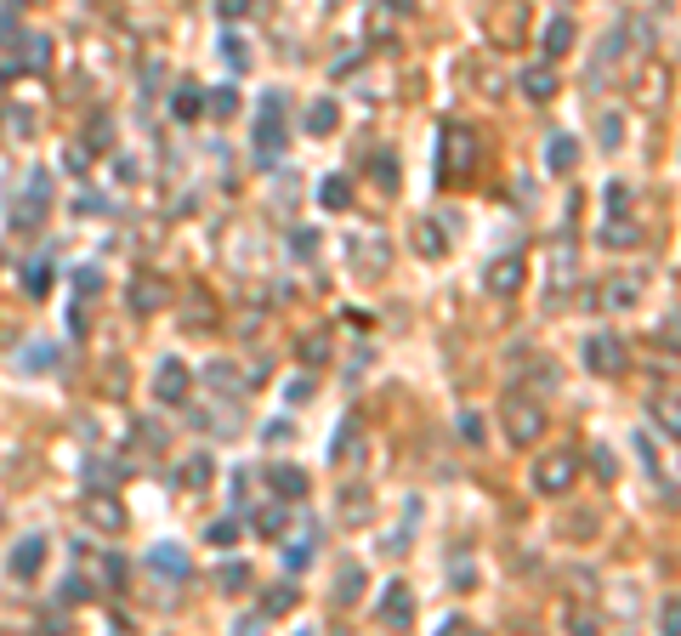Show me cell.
Segmentation results:
<instances>
[{"instance_id":"1","label":"cell","mask_w":681,"mask_h":636,"mask_svg":"<svg viewBox=\"0 0 681 636\" xmlns=\"http://www.w3.org/2000/svg\"><path fill=\"white\" fill-rule=\"evenodd\" d=\"M472 171H477V131H472V125H460V120H449V125H443L437 182H443V188H460Z\"/></svg>"},{"instance_id":"2","label":"cell","mask_w":681,"mask_h":636,"mask_svg":"<svg viewBox=\"0 0 681 636\" xmlns=\"http://www.w3.org/2000/svg\"><path fill=\"white\" fill-rule=\"evenodd\" d=\"M573 477H580V455L573 449H551V455L534 460V489L540 495H568Z\"/></svg>"},{"instance_id":"3","label":"cell","mask_w":681,"mask_h":636,"mask_svg":"<svg viewBox=\"0 0 681 636\" xmlns=\"http://www.w3.org/2000/svg\"><path fill=\"white\" fill-rule=\"evenodd\" d=\"M279 148H284V92H267L262 114H255V154L279 159Z\"/></svg>"},{"instance_id":"4","label":"cell","mask_w":681,"mask_h":636,"mask_svg":"<svg viewBox=\"0 0 681 636\" xmlns=\"http://www.w3.org/2000/svg\"><path fill=\"white\" fill-rule=\"evenodd\" d=\"M505 432H511V443H540V438H545L540 398H517V392H511V398H505Z\"/></svg>"},{"instance_id":"5","label":"cell","mask_w":681,"mask_h":636,"mask_svg":"<svg viewBox=\"0 0 681 636\" xmlns=\"http://www.w3.org/2000/svg\"><path fill=\"white\" fill-rule=\"evenodd\" d=\"M625 364H630V352H625L619 335H590L585 342V370L590 375H625Z\"/></svg>"},{"instance_id":"6","label":"cell","mask_w":681,"mask_h":636,"mask_svg":"<svg viewBox=\"0 0 681 636\" xmlns=\"http://www.w3.org/2000/svg\"><path fill=\"white\" fill-rule=\"evenodd\" d=\"M187 387H194V375H187L182 358H159V370H154V398L159 404H187Z\"/></svg>"},{"instance_id":"7","label":"cell","mask_w":681,"mask_h":636,"mask_svg":"<svg viewBox=\"0 0 681 636\" xmlns=\"http://www.w3.org/2000/svg\"><path fill=\"white\" fill-rule=\"evenodd\" d=\"M642 302V273H613V279L596 290V307H608V313H625Z\"/></svg>"},{"instance_id":"8","label":"cell","mask_w":681,"mask_h":636,"mask_svg":"<svg viewBox=\"0 0 681 636\" xmlns=\"http://www.w3.org/2000/svg\"><path fill=\"white\" fill-rule=\"evenodd\" d=\"M409 620H415V591L403 585V580H392L387 591H380V625L409 631Z\"/></svg>"},{"instance_id":"9","label":"cell","mask_w":681,"mask_h":636,"mask_svg":"<svg viewBox=\"0 0 681 636\" xmlns=\"http://www.w3.org/2000/svg\"><path fill=\"white\" fill-rule=\"evenodd\" d=\"M517 92H523L528 102H551V97H557V69H551V63H523Z\"/></svg>"},{"instance_id":"10","label":"cell","mask_w":681,"mask_h":636,"mask_svg":"<svg viewBox=\"0 0 681 636\" xmlns=\"http://www.w3.org/2000/svg\"><path fill=\"white\" fill-rule=\"evenodd\" d=\"M528 29V6H500V12H488V40L494 46H517Z\"/></svg>"},{"instance_id":"11","label":"cell","mask_w":681,"mask_h":636,"mask_svg":"<svg viewBox=\"0 0 681 636\" xmlns=\"http://www.w3.org/2000/svg\"><path fill=\"white\" fill-rule=\"evenodd\" d=\"M40 568H46V535H24L12 545V574L17 580H34Z\"/></svg>"},{"instance_id":"12","label":"cell","mask_w":681,"mask_h":636,"mask_svg":"<svg viewBox=\"0 0 681 636\" xmlns=\"http://www.w3.org/2000/svg\"><path fill=\"white\" fill-rule=\"evenodd\" d=\"M148 568H154V574H165V580H187V574H194L187 551H182V545H170V540L148 551Z\"/></svg>"},{"instance_id":"13","label":"cell","mask_w":681,"mask_h":636,"mask_svg":"<svg viewBox=\"0 0 681 636\" xmlns=\"http://www.w3.org/2000/svg\"><path fill=\"white\" fill-rule=\"evenodd\" d=\"M170 302V290H165V279H154V273H142V279H131V313H159Z\"/></svg>"},{"instance_id":"14","label":"cell","mask_w":681,"mask_h":636,"mask_svg":"<svg viewBox=\"0 0 681 636\" xmlns=\"http://www.w3.org/2000/svg\"><path fill=\"white\" fill-rule=\"evenodd\" d=\"M267 483L279 489V500H284V506H290V500H307V489H312L302 466H267Z\"/></svg>"},{"instance_id":"15","label":"cell","mask_w":681,"mask_h":636,"mask_svg":"<svg viewBox=\"0 0 681 636\" xmlns=\"http://www.w3.org/2000/svg\"><path fill=\"white\" fill-rule=\"evenodd\" d=\"M85 523H97L102 535H120V528H125V512H120L114 495H91V500H85Z\"/></svg>"},{"instance_id":"16","label":"cell","mask_w":681,"mask_h":636,"mask_svg":"<svg viewBox=\"0 0 681 636\" xmlns=\"http://www.w3.org/2000/svg\"><path fill=\"white\" fill-rule=\"evenodd\" d=\"M596 239H602L608 250H630V245H642V222H636V217H608Z\"/></svg>"},{"instance_id":"17","label":"cell","mask_w":681,"mask_h":636,"mask_svg":"<svg viewBox=\"0 0 681 636\" xmlns=\"http://www.w3.org/2000/svg\"><path fill=\"white\" fill-rule=\"evenodd\" d=\"M523 279H528V273H523V256H500L494 267H488V290H494V295H517Z\"/></svg>"},{"instance_id":"18","label":"cell","mask_w":681,"mask_h":636,"mask_svg":"<svg viewBox=\"0 0 681 636\" xmlns=\"http://www.w3.org/2000/svg\"><path fill=\"white\" fill-rule=\"evenodd\" d=\"M545 165H551V171H557V177H568L573 165H580V142H573L568 131H557V137L545 142Z\"/></svg>"},{"instance_id":"19","label":"cell","mask_w":681,"mask_h":636,"mask_svg":"<svg viewBox=\"0 0 681 636\" xmlns=\"http://www.w3.org/2000/svg\"><path fill=\"white\" fill-rule=\"evenodd\" d=\"M568 46H573V17H562V12H557V17L545 24V63H557Z\"/></svg>"},{"instance_id":"20","label":"cell","mask_w":681,"mask_h":636,"mask_svg":"<svg viewBox=\"0 0 681 636\" xmlns=\"http://www.w3.org/2000/svg\"><path fill=\"white\" fill-rule=\"evenodd\" d=\"M295 352H302L307 370H324V364H330V335H324V330H307L302 342H295Z\"/></svg>"},{"instance_id":"21","label":"cell","mask_w":681,"mask_h":636,"mask_svg":"<svg viewBox=\"0 0 681 636\" xmlns=\"http://www.w3.org/2000/svg\"><path fill=\"white\" fill-rule=\"evenodd\" d=\"M335 125H340V109H335V97H318L312 109H307V131H312V137H330Z\"/></svg>"},{"instance_id":"22","label":"cell","mask_w":681,"mask_h":636,"mask_svg":"<svg viewBox=\"0 0 681 636\" xmlns=\"http://www.w3.org/2000/svg\"><path fill=\"white\" fill-rule=\"evenodd\" d=\"M318 205H324V210H347V205H352V182L340 177V171L324 177V182H318Z\"/></svg>"},{"instance_id":"23","label":"cell","mask_w":681,"mask_h":636,"mask_svg":"<svg viewBox=\"0 0 681 636\" xmlns=\"http://www.w3.org/2000/svg\"><path fill=\"white\" fill-rule=\"evenodd\" d=\"M415 250H420L426 262H437V256H449V239H443L437 222H420V227H415Z\"/></svg>"},{"instance_id":"24","label":"cell","mask_w":681,"mask_h":636,"mask_svg":"<svg viewBox=\"0 0 681 636\" xmlns=\"http://www.w3.org/2000/svg\"><path fill=\"white\" fill-rule=\"evenodd\" d=\"M335 597H340V602H358V597H364V568H358V563H340V574H335Z\"/></svg>"},{"instance_id":"25","label":"cell","mask_w":681,"mask_h":636,"mask_svg":"<svg viewBox=\"0 0 681 636\" xmlns=\"http://www.w3.org/2000/svg\"><path fill=\"white\" fill-rule=\"evenodd\" d=\"M295 517V506H284V500H273V506H262V512H255V528H262V535H284V523Z\"/></svg>"},{"instance_id":"26","label":"cell","mask_w":681,"mask_h":636,"mask_svg":"<svg viewBox=\"0 0 681 636\" xmlns=\"http://www.w3.org/2000/svg\"><path fill=\"white\" fill-rule=\"evenodd\" d=\"M170 109H177V120H199V114H205V92H199V86H182Z\"/></svg>"},{"instance_id":"27","label":"cell","mask_w":681,"mask_h":636,"mask_svg":"<svg viewBox=\"0 0 681 636\" xmlns=\"http://www.w3.org/2000/svg\"><path fill=\"white\" fill-rule=\"evenodd\" d=\"M210 472H216V466H210V455H187V466H182V483H187V489H205V483H210Z\"/></svg>"},{"instance_id":"28","label":"cell","mask_w":681,"mask_h":636,"mask_svg":"<svg viewBox=\"0 0 681 636\" xmlns=\"http://www.w3.org/2000/svg\"><path fill=\"white\" fill-rule=\"evenodd\" d=\"M295 608V591L290 585H267L262 591V613H290Z\"/></svg>"},{"instance_id":"29","label":"cell","mask_w":681,"mask_h":636,"mask_svg":"<svg viewBox=\"0 0 681 636\" xmlns=\"http://www.w3.org/2000/svg\"><path fill=\"white\" fill-rule=\"evenodd\" d=\"M602 205H608V217H630V188L625 182H608L602 188Z\"/></svg>"},{"instance_id":"30","label":"cell","mask_w":681,"mask_h":636,"mask_svg":"<svg viewBox=\"0 0 681 636\" xmlns=\"http://www.w3.org/2000/svg\"><path fill=\"white\" fill-rule=\"evenodd\" d=\"M358 449H364V432H358V420H347V432H335V460H358Z\"/></svg>"},{"instance_id":"31","label":"cell","mask_w":681,"mask_h":636,"mask_svg":"<svg viewBox=\"0 0 681 636\" xmlns=\"http://www.w3.org/2000/svg\"><path fill=\"white\" fill-rule=\"evenodd\" d=\"M210 114H216V120H233V114H239V92H233V86H216V92H210Z\"/></svg>"},{"instance_id":"32","label":"cell","mask_w":681,"mask_h":636,"mask_svg":"<svg viewBox=\"0 0 681 636\" xmlns=\"http://www.w3.org/2000/svg\"><path fill=\"white\" fill-rule=\"evenodd\" d=\"M358 267H364V273H380V267H387V245H380V239H364V245H358Z\"/></svg>"},{"instance_id":"33","label":"cell","mask_w":681,"mask_h":636,"mask_svg":"<svg viewBox=\"0 0 681 636\" xmlns=\"http://www.w3.org/2000/svg\"><path fill=\"white\" fill-rule=\"evenodd\" d=\"M562 625H568V636H596V631H602V620H596L590 608H573Z\"/></svg>"},{"instance_id":"34","label":"cell","mask_w":681,"mask_h":636,"mask_svg":"<svg viewBox=\"0 0 681 636\" xmlns=\"http://www.w3.org/2000/svg\"><path fill=\"white\" fill-rule=\"evenodd\" d=\"M658 636H681V602L676 597L658 602Z\"/></svg>"},{"instance_id":"35","label":"cell","mask_w":681,"mask_h":636,"mask_svg":"<svg viewBox=\"0 0 681 636\" xmlns=\"http://www.w3.org/2000/svg\"><path fill=\"white\" fill-rule=\"evenodd\" d=\"M307 563H312V540H290L284 545V568H290V574H302Z\"/></svg>"},{"instance_id":"36","label":"cell","mask_w":681,"mask_h":636,"mask_svg":"<svg viewBox=\"0 0 681 636\" xmlns=\"http://www.w3.org/2000/svg\"><path fill=\"white\" fill-rule=\"evenodd\" d=\"M369 171H375V182L387 188V194L398 188V159H392V154H375V159H369Z\"/></svg>"},{"instance_id":"37","label":"cell","mask_w":681,"mask_h":636,"mask_svg":"<svg viewBox=\"0 0 681 636\" xmlns=\"http://www.w3.org/2000/svg\"><path fill=\"white\" fill-rule=\"evenodd\" d=\"M24 290H29V295H34V302H40V295H46V290H52V267H46V262H34V267L24 273Z\"/></svg>"},{"instance_id":"38","label":"cell","mask_w":681,"mask_h":636,"mask_svg":"<svg viewBox=\"0 0 681 636\" xmlns=\"http://www.w3.org/2000/svg\"><path fill=\"white\" fill-rule=\"evenodd\" d=\"M120 580H125V563H120V551H109L97 563V585H120Z\"/></svg>"},{"instance_id":"39","label":"cell","mask_w":681,"mask_h":636,"mask_svg":"<svg viewBox=\"0 0 681 636\" xmlns=\"http://www.w3.org/2000/svg\"><path fill=\"white\" fill-rule=\"evenodd\" d=\"M590 472L602 477V483H613V477H619V460H613V449H596V455H590Z\"/></svg>"},{"instance_id":"40","label":"cell","mask_w":681,"mask_h":636,"mask_svg":"<svg viewBox=\"0 0 681 636\" xmlns=\"http://www.w3.org/2000/svg\"><path fill=\"white\" fill-rule=\"evenodd\" d=\"M205 381H210V387H222V392H239V375H233V364H210Z\"/></svg>"},{"instance_id":"41","label":"cell","mask_w":681,"mask_h":636,"mask_svg":"<svg viewBox=\"0 0 681 636\" xmlns=\"http://www.w3.org/2000/svg\"><path fill=\"white\" fill-rule=\"evenodd\" d=\"M0 46H24V29H17V12H0Z\"/></svg>"},{"instance_id":"42","label":"cell","mask_w":681,"mask_h":636,"mask_svg":"<svg viewBox=\"0 0 681 636\" xmlns=\"http://www.w3.org/2000/svg\"><path fill=\"white\" fill-rule=\"evenodd\" d=\"M596 125H602V148H619V137H625V120L619 114H602Z\"/></svg>"},{"instance_id":"43","label":"cell","mask_w":681,"mask_h":636,"mask_svg":"<svg viewBox=\"0 0 681 636\" xmlns=\"http://www.w3.org/2000/svg\"><path fill=\"white\" fill-rule=\"evenodd\" d=\"M245 585H250V568L245 563H227L222 568V591H245Z\"/></svg>"},{"instance_id":"44","label":"cell","mask_w":681,"mask_h":636,"mask_svg":"<svg viewBox=\"0 0 681 636\" xmlns=\"http://www.w3.org/2000/svg\"><path fill=\"white\" fill-rule=\"evenodd\" d=\"M29 69H34V74L52 69V46H46V40H29Z\"/></svg>"},{"instance_id":"45","label":"cell","mask_w":681,"mask_h":636,"mask_svg":"<svg viewBox=\"0 0 681 636\" xmlns=\"http://www.w3.org/2000/svg\"><path fill=\"white\" fill-rule=\"evenodd\" d=\"M74 290H80V295H97V290H102V273H97V267H80V273H74Z\"/></svg>"},{"instance_id":"46","label":"cell","mask_w":681,"mask_h":636,"mask_svg":"<svg viewBox=\"0 0 681 636\" xmlns=\"http://www.w3.org/2000/svg\"><path fill=\"white\" fill-rule=\"evenodd\" d=\"M364 517H369V495L352 489V495H347V523H364Z\"/></svg>"},{"instance_id":"47","label":"cell","mask_w":681,"mask_h":636,"mask_svg":"<svg viewBox=\"0 0 681 636\" xmlns=\"http://www.w3.org/2000/svg\"><path fill=\"white\" fill-rule=\"evenodd\" d=\"M653 420L665 427V438H676V398H665V404H653Z\"/></svg>"},{"instance_id":"48","label":"cell","mask_w":681,"mask_h":636,"mask_svg":"<svg viewBox=\"0 0 681 636\" xmlns=\"http://www.w3.org/2000/svg\"><path fill=\"white\" fill-rule=\"evenodd\" d=\"M109 137H114V131H109V120L97 114V120H91V137H85V154H91V148H109Z\"/></svg>"},{"instance_id":"49","label":"cell","mask_w":681,"mask_h":636,"mask_svg":"<svg viewBox=\"0 0 681 636\" xmlns=\"http://www.w3.org/2000/svg\"><path fill=\"white\" fill-rule=\"evenodd\" d=\"M290 250H295V256H312V250H318L312 227H295V233H290Z\"/></svg>"},{"instance_id":"50","label":"cell","mask_w":681,"mask_h":636,"mask_svg":"<svg viewBox=\"0 0 681 636\" xmlns=\"http://www.w3.org/2000/svg\"><path fill=\"white\" fill-rule=\"evenodd\" d=\"M460 438H465V443H483V415L465 410V415H460Z\"/></svg>"},{"instance_id":"51","label":"cell","mask_w":681,"mask_h":636,"mask_svg":"<svg viewBox=\"0 0 681 636\" xmlns=\"http://www.w3.org/2000/svg\"><path fill=\"white\" fill-rule=\"evenodd\" d=\"M222 52H227V63H233V69H245V63H250V52H245V40H222Z\"/></svg>"},{"instance_id":"52","label":"cell","mask_w":681,"mask_h":636,"mask_svg":"<svg viewBox=\"0 0 681 636\" xmlns=\"http://www.w3.org/2000/svg\"><path fill=\"white\" fill-rule=\"evenodd\" d=\"M284 398H290V404H307V398H312V381H307V375H302V381H290Z\"/></svg>"},{"instance_id":"53","label":"cell","mask_w":681,"mask_h":636,"mask_svg":"<svg viewBox=\"0 0 681 636\" xmlns=\"http://www.w3.org/2000/svg\"><path fill=\"white\" fill-rule=\"evenodd\" d=\"M210 540H216V545H233V540H239V523H210Z\"/></svg>"},{"instance_id":"54","label":"cell","mask_w":681,"mask_h":636,"mask_svg":"<svg viewBox=\"0 0 681 636\" xmlns=\"http://www.w3.org/2000/svg\"><path fill=\"white\" fill-rule=\"evenodd\" d=\"M245 12H250V0H222V17H227V24H239Z\"/></svg>"},{"instance_id":"55","label":"cell","mask_w":681,"mask_h":636,"mask_svg":"<svg viewBox=\"0 0 681 636\" xmlns=\"http://www.w3.org/2000/svg\"><path fill=\"white\" fill-rule=\"evenodd\" d=\"M443 636H483L472 620H449V625H443Z\"/></svg>"},{"instance_id":"56","label":"cell","mask_w":681,"mask_h":636,"mask_svg":"<svg viewBox=\"0 0 681 636\" xmlns=\"http://www.w3.org/2000/svg\"><path fill=\"white\" fill-rule=\"evenodd\" d=\"M62 165H69V171H85V165H91V154H85V148H69V154H62Z\"/></svg>"},{"instance_id":"57","label":"cell","mask_w":681,"mask_h":636,"mask_svg":"<svg viewBox=\"0 0 681 636\" xmlns=\"http://www.w3.org/2000/svg\"><path fill=\"white\" fill-rule=\"evenodd\" d=\"M653 335H658V342H665V352H676V318H665V324H658Z\"/></svg>"},{"instance_id":"58","label":"cell","mask_w":681,"mask_h":636,"mask_svg":"<svg viewBox=\"0 0 681 636\" xmlns=\"http://www.w3.org/2000/svg\"><path fill=\"white\" fill-rule=\"evenodd\" d=\"M24 358H29V364H34V370H52V347H29Z\"/></svg>"},{"instance_id":"59","label":"cell","mask_w":681,"mask_h":636,"mask_svg":"<svg viewBox=\"0 0 681 636\" xmlns=\"http://www.w3.org/2000/svg\"><path fill=\"white\" fill-rule=\"evenodd\" d=\"M6 125H12V131H24V137H29V131H34V114H17V109H12V114H6Z\"/></svg>"},{"instance_id":"60","label":"cell","mask_w":681,"mask_h":636,"mask_svg":"<svg viewBox=\"0 0 681 636\" xmlns=\"http://www.w3.org/2000/svg\"><path fill=\"white\" fill-rule=\"evenodd\" d=\"M233 636H262V631H255L250 620H239V631H233Z\"/></svg>"},{"instance_id":"61","label":"cell","mask_w":681,"mask_h":636,"mask_svg":"<svg viewBox=\"0 0 681 636\" xmlns=\"http://www.w3.org/2000/svg\"><path fill=\"white\" fill-rule=\"evenodd\" d=\"M295 636H302V631H295Z\"/></svg>"}]
</instances>
